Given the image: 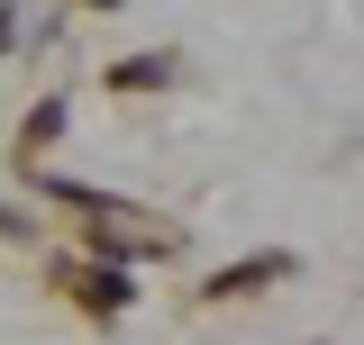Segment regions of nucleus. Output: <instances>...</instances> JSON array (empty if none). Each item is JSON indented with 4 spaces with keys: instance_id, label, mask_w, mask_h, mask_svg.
Returning <instances> with one entry per match:
<instances>
[{
    "instance_id": "nucleus-1",
    "label": "nucleus",
    "mask_w": 364,
    "mask_h": 345,
    "mask_svg": "<svg viewBox=\"0 0 364 345\" xmlns=\"http://www.w3.org/2000/svg\"><path fill=\"white\" fill-rule=\"evenodd\" d=\"M164 73H173V64H155V55H146V64H119L109 82H119V91H155V82H164Z\"/></svg>"
},
{
    "instance_id": "nucleus-2",
    "label": "nucleus",
    "mask_w": 364,
    "mask_h": 345,
    "mask_svg": "<svg viewBox=\"0 0 364 345\" xmlns=\"http://www.w3.org/2000/svg\"><path fill=\"white\" fill-rule=\"evenodd\" d=\"M55 128H64V100H37V109H28V146H46Z\"/></svg>"
},
{
    "instance_id": "nucleus-3",
    "label": "nucleus",
    "mask_w": 364,
    "mask_h": 345,
    "mask_svg": "<svg viewBox=\"0 0 364 345\" xmlns=\"http://www.w3.org/2000/svg\"><path fill=\"white\" fill-rule=\"evenodd\" d=\"M0 37H9V9H0Z\"/></svg>"
}]
</instances>
